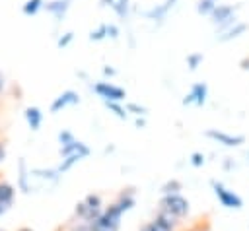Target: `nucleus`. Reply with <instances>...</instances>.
Returning a JSON list of instances; mask_svg holds the SVG:
<instances>
[{"label": "nucleus", "mask_w": 249, "mask_h": 231, "mask_svg": "<svg viewBox=\"0 0 249 231\" xmlns=\"http://www.w3.org/2000/svg\"><path fill=\"white\" fill-rule=\"evenodd\" d=\"M103 210H105V204H103L101 194L89 192L82 200L76 202V206H74V219L84 221V223H91V221H95L101 215Z\"/></svg>", "instance_id": "obj_1"}, {"label": "nucleus", "mask_w": 249, "mask_h": 231, "mask_svg": "<svg viewBox=\"0 0 249 231\" xmlns=\"http://www.w3.org/2000/svg\"><path fill=\"white\" fill-rule=\"evenodd\" d=\"M158 210L173 215L175 219H185L191 214V202L179 192V194H163L158 202Z\"/></svg>", "instance_id": "obj_2"}, {"label": "nucleus", "mask_w": 249, "mask_h": 231, "mask_svg": "<svg viewBox=\"0 0 249 231\" xmlns=\"http://www.w3.org/2000/svg\"><path fill=\"white\" fill-rule=\"evenodd\" d=\"M210 186H212V192H214L216 200H218L220 206H224L226 210H241V208H243V198H241L235 190L228 188L224 182L212 179V181H210Z\"/></svg>", "instance_id": "obj_3"}, {"label": "nucleus", "mask_w": 249, "mask_h": 231, "mask_svg": "<svg viewBox=\"0 0 249 231\" xmlns=\"http://www.w3.org/2000/svg\"><path fill=\"white\" fill-rule=\"evenodd\" d=\"M121 219H123V214L113 204H109L105 206L101 215L89 223V229L91 231H121Z\"/></svg>", "instance_id": "obj_4"}, {"label": "nucleus", "mask_w": 249, "mask_h": 231, "mask_svg": "<svg viewBox=\"0 0 249 231\" xmlns=\"http://www.w3.org/2000/svg\"><path fill=\"white\" fill-rule=\"evenodd\" d=\"M237 10H239V4H235V6L233 4H216L210 17H212V23L220 29V33L226 31L228 27H231L237 21V17H235Z\"/></svg>", "instance_id": "obj_5"}, {"label": "nucleus", "mask_w": 249, "mask_h": 231, "mask_svg": "<svg viewBox=\"0 0 249 231\" xmlns=\"http://www.w3.org/2000/svg\"><path fill=\"white\" fill-rule=\"evenodd\" d=\"M179 225H181L179 219H175L173 215L158 210L156 215L152 219H148L146 223H142L138 231H177Z\"/></svg>", "instance_id": "obj_6"}, {"label": "nucleus", "mask_w": 249, "mask_h": 231, "mask_svg": "<svg viewBox=\"0 0 249 231\" xmlns=\"http://www.w3.org/2000/svg\"><path fill=\"white\" fill-rule=\"evenodd\" d=\"M93 91L103 99V101H115V103H121L124 97H126V91L115 83H109V82H97L93 83Z\"/></svg>", "instance_id": "obj_7"}, {"label": "nucleus", "mask_w": 249, "mask_h": 231, "mask_svg": "<svg viewBox=\"0 0 249 231\" xmlns=\"http://www.w3.org/2000/svg\"><path fill=\"white\" fill-rule=\"evenodd\" d=\"M204 136L214 140V142H218V144H222V146H226V148H237V146L245 144V136L243 134H228V132L218 130V128H208L204 132Z\"/></svg>", "instance_id": "obj_8"}, {"label": "nucleus", "mask_w": 249, "mask_h": 231, "mask_svg": "<svg viewBox=\"0 0 249 231\" xmlns=\"http://www.w3.org/2000/svg\"><path fill=\"white\" fill-rule=\"evenodd\" d=\"M111 204L124 215L126 212H130V210L136 206V192H134V188H123Z\"/></svg>", "instance_id": "obj_9"}, {"label": "nucleus", "mask_w": 249, "mask_h": 231, "mask_svg": "<svg viewBox=\"0 0 249 231\" xmlns=\"http://www.w3.org/2000/svg\"><path fill=\"white\" fill-rule=\"evenodd\" d=\"M16 200V186L0 177V215H4Z\"/></svg>", "instance_id": "obj_10"}, {"label": "nucleus", "mask_w": 249, "mask_h": 231, "mask_svg": "<svg viewBox=\"0 0 249 231\" xmlns=\"http://www.w3.org/2000/svg\"><path fill=\"white\" fill-rule=\"evenodd\" d=\"M206 97H208V85L204 82H196L191 91L183 97V105H204L206 103Z\"/></svg>", "instance_id": "obj_11"}, {"label": "nucleus", "mask_w": 249, "mask_h": 231, "mask_svg": "<svg viewBox=\"0 0 249 231\" xmlns=\"http://www.w3.org/2000/svg\"><path fill=\"white\" fill-rule=\"evenodd\" d=\"M18 188L23 194H29L33 190V184H31V167H27V161L23 157H19V161H18Z\"/></svg>", "instance_id": "obj_12"}, {"label": "nucleus", "mask_w": 249, "mask_h": 231, "mask_svg": "<svg viewBox=\"0 0 249 231\" xmlns=\"http://www.w3.org/2000/svg\"><path fill=\"white\" fill-rule=\"evenodd\" d=\"M76 103H80V95L74 89H66L58 97H54V101L51 103V113H60L68 105H76Z\"/></svg>", "instance_id": "obj_13"}, {"label": "nucleus", "mask_w": 249, "mask_h": 231, "mask_svg": "<svg viewBox=\"0 0 249 231\" xmlns=\"http://www.w3.org/2000/svg\"><path fill=\"white\" fill-rule=\"evenodd\" d=\"M247 23H243V21H235L231 27H228L226 31H222L220 35H218V41L220 43H226V41H231V39H237L239 35H243L245 31H247Z\"/></svg>", "instance_id": "obj_14"}, {"label": "nucleus", "mask_w": 249, "mask_h": 231, "mask_svg": "<svg viewBox=\"0 0 249 231\" xmlns=\"http://www.w3.org/2000/svg\"><path fill=\"white\" fill-rule=\"evenodd\" d=\"M23 116H25V122H27V126H29L31 130H39V128H41L43 113H41L39 107H27L25 113H23Z\"/></svg>", "instance_id": "obj_15"}, {"label": "nucleus", "mask_w": 249, "mask_h": 231, "mask_svg": "<svg viewBox=\"0 0 249 231\" xmlns=\"http://www.w3.org/2000/svg\"><path fill=\"white\" fill-rule=\"evenodd\" d=\"M68 6H70V0H51L43 8H47V12H51L56 19H62L66 10H68Z\"/></svg>", "instance_id": "obj_16"}, {"label": "nucleus", "mask_w": 249, "mask_h": 231, "mask_svg": "<svg viewBox=\"0 0 249 231\" xmlns=\"http://www.w3.org/2000/svg\"><path fill=\"white\" fill-rule=\"evenodd\" d=\"M58 153H60V157H66V155H70V153H89V148H88V144H84V142H80V140H74L72 144L60 146V148H58Z\"/></svg>", "instance_id": "obj_17"}, {"label": "nucleus", "mask_w": 249, "mask_h": 231, "mask_svg": "<svg viewBox=\"0 0 249 231\" xmlns=\"http://www.w3.org/2000/svg\"><path fill=\"white\" fill-rule=\"evenodd\" d=\"M89 153H70V155H66V157H62V161H60V165L56 167V171L62 175V173H66V171H70L76 163H80L82 159H86Z\"/></svg>", "instance_id": "obj_18"}, {"label": "nucleus", "mask_w": 249, "mask_h": 231, "mask_svg": "<svg viewBox=\"0 0 249 231\" xmlns=\"http://www.w3.org/2000/svg\"><path fill=\"white\" fill-rule=\"evenodd\" d=\"M181 190H183V184H181V181H177V179L165 181V182L161 184V188H160L161 196H163V194H179Z\"/></svg>", "instance_id": "obj_19"}, {"label": "nucleus", "mask_w": 249, "mask_h": 231, "mask_svg": "<svg viewBox=\"0 0 249 231\" xmlns=\"http://www.w3.org/2000/svg\"><path fill=\"white\" fill-rule=\"evenodd\" d=\"M56 231H91V229H89V223H84V221H78L72 217L68 223L60 225Z\"/></svg>", "instance_id": "obj_20"}, {"label": "nucleus", "mask_w": 249, "mask_h": 231, "mask_svg": "<svg viewBox=\"0 0 249 231\" xmlns=\"http://www.w3.org/2000/svg\"><path fill=\"white\" fill-rule=\"evenodd\" d=\"M43 6H45L43 0H25V4L21 6V12H23L25 16H35Z\"/></svg>", "instance_id": "obj_21"}, {"label": "nucleus", "mask_w": 249, "mask_h": 231, "mask_svg": "<svg viewBox=\"0 0 249 231\" xmlns=\"http://www.w3.org/2000/svg\"><path fill=\"white\" fill-rule=\"evenodd\" d=\"M105 103V107L115 115V116H119V118H126L128 116V111L121 105V103H115V101H103Z\"/></svg>", "instance_id": "obj_22"}, {"label": "nucleus", "mask_w": 249, "mask_h": 231, "mask_svg": "<svg viewBox=\"0 0 249 231\" xmlns=\"http://www.w3.org/2000/svg\"><path fill=\"white\" fill-rule=\"evenodd\" d=\"M128 6H130V4H128V0H115V2H113V6H111V10H113L119 17H123V19H124V17L128 16Z\"/></svg>", "instance_id": "obj_23"}, {"label": "nucleus", "mask_w": 249, "mask_h": 231, "mask_svg": "<svg viewBox=\"0 0 249 231\" xmlns=\"http://www.w3.org/2000/svg\"><path fill=\"white\" fill-rule=\"evenodd\" d=\"M214 8H216L214 0H198V4H196V12L202 14V16H210Z\"/></svg>", "instance_id": "obj_24"}, {"label": "nucleus", "mask_w": 249, "mask_h": 231, "mask_svg": "<svg viewBox=\"0 0 249 231\" xmlns=\"http://www.w3.org/2000/svg\"><path fill=\"white\" fill-rule=\"evenodd\" d=\"M204 60V56H202V52H191L189 56H187V66L191 68V70H196L198 66H200V62Z\"/></svg>", "instance_id": "obj_25"}, {"label": "nucleus", "mask_w": 249, "mask_h": 231, "mask_svg": "<svg viewBox=\"0 0 249 231\" xmlns=\"http://www.w3.org/2000/svg\"><path fill=\"white\" fill-rule=\"evenodd\" d=\"M105 37H107V23L99 25L97 29H93V31L89 33V41H101V39H105Z\"/></svg>", "instance_id": "obj_26"}, {"label": "nucleus", "mask_w": 249, "mask_h": 231, "mask_svg": "<svg viewBox=\"0 0 249 231\" xmlns=\"http://www.w3.org/2000/svg\"><path fill=\"white\" fill-rule=\"evenodd\" d=\"M74 140H76V136H74L70 130H60V132H58V144H60V146L72 144Z\"/></svg>", "instance_id": "obj_27"}, {"label": "nucleus", "mask_w": 249, "mask_h": 231, "mask_svg": "<svg viewBox=\"0 0 249 231\" xmlns=\"http://www.w3.org/2000/svg\"><path fill=\"white\" fill-rule=\"evenodd\" d=\"M191 165L193 167H202L204 163H206V157H204V153H200V151H195V153H191Z\"/></svg>", "instance_id": "obj_28"}, {"label": "nucleus", "mask_w": 249, "mask_h": 231, "mask_svg": "<svg viewBox=\"0 0 249 231\" xmlns=\"http://www.w3.org/2000/svg\"><path fill=\"white\" fill-rule=\"evenodd\" d=\"M124 109H126L128 113H134V115H138V116L146 115V107H142V105H138V103H128Z\"/></svg>", "instance_id": "obj_29"}, {"label": "nucleus", "mask_w": 249, "mask_h": 231, "mask_svg": "<svg viewBox=\"0 0 249 231\" xmlns=\"http://www.w3.org/2000/svg\"><path fill=\"white\" fill-rule=\"evenodd\" d=\"M74 39V33L72 31H68V33H64L62 37H58V41H56V45L60 47V49H64L66 45H70V41Z\"/></svg>", "instance_id": "obj_30"}, {"label": "nucleus", "mask_w": 249, "mask_h": 231, "mask_svg": "<svg viewBox=\"0 0 249 231\" xmlns=\"http://www.w3.org/2000/svg\"><path fill=\"white\" fill-rule=\"evenodd\" d=\"M107 37H111V39H117V37H119V29H117V25H113V23L107 25Z\"/></svg>", "instance_id": "obj_31"}, {"label": "nucleus", "mask_w": 249, "mask_h": 231, "mask_svg": "<svg viewBox=\"0 0 249 231\" xmlns=\"http://www.w3.org/2000/svg\"><path fill=\"white\" fill-rule=\"evenodd\" d=\"M222 165H224V169H226V171H230V169H235V161H233L231 157H226Z\"/></svg>", "instance_id": "obj_32"}, {"label": "nucleus", "mask_w": 249, "mask_h": 231, "mask_svg": "<svg viewBox=\"0 0 249 231\" xmlns=\"http://www.w3.org/2000/svg\"><path fill=\"white\" fill-rule=\"evenodd\" d=\"M239 68H241V70H245V72L249 70V54H247V56H243V58L239 60Z\"/></svg>", "instance_id": "obj_33"}, {"label": "nucleus", "mask_w": 249, "mask_h": 231, "mask_svg": "<svg viewBox=\"0 0 249 231\" xmlns=\"http://www.w3.org/2000/svg\"><path fill=\"white\" fill-rule=\"evenodd\" d=\"M6 91V78H4V74L0 72V95Z\"/></svg>", "instance_id": "obj_34"}, {"label": "nucleus", "mask_w": 249, "mask_h": 231, "mask_svg": "<svg viewBox=\"0 0 249 231\" xmlns=\"http://www.w3.org/2000/svg\"><path fill=\"white\" fill-rule=\"evenodd\" d=\"M6 159V146H4V142H0V163Z\"/></svg>", "instance_id": "obj_35"}, {"label": "nucleus", "mask_w": 249, "mask_h": 231, "mask_svg": "<svg viewBox=\"0 0 249 231\" xmlns=\"http://www.w3.org/2000/svg\"><path fill=\"white\" fill-rule=\"evenodd\" d=\"M103 74H105V76H113V74H115V68H109V66H105V68H103Z\"/></svg>", "instance_id": "obj_36"}, {"label": "nucleus", "mask_w": 249, "mask_h": 231, "mask_svg": "<svg viewBox=\"0 0 249 231\" xmlns=\"http://www.w3.org/2000/svg\"><path fill=\"white\" fill-rule=\"evenodd\" d=\"M136 126H144V120L142 118H136Z\"/></svg>", "instance_id": "obj_37"}, {"label": "nucleus", "mask_w": 249, "mask_h": 231, "mask_svg": "<svg viewBox=\"0 0 249 231\" xmlns=\"http://www.w3.org/2000/svg\"><path fill=\"white\" fill-rule=\"evenodd\" d=\"M16 231H33L31 227H19V229H16Z\"/></svg>", "instance_id": "obj_38"}, {"label": "nucleus", "mask_w": 249, "mask_h": 231, "mask_svg": "<svg viewBox=\"0 0 249 231\" xmlns=\"http://www.w3.org/2000/svg\"><path fill=\"white\" fill-rule=\"evenodd\" d=\"M214 2H218V0H214Z\"/></svg>", "instance_id": "obj_39"}]
</instances>
